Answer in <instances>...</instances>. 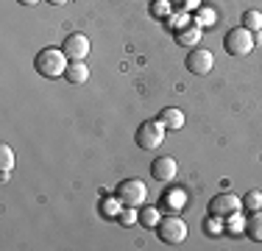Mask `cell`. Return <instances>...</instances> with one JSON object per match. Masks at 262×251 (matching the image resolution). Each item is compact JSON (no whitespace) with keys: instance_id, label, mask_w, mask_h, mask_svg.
<instances>
[{"instance_id":"6da1fadb","label":"cell","mask_w":262,"mask_h":251,"mask_svg":"<svg viewBox=\"0 0 262 251\" xmlns=\"http://www.w3.org/2000/svg\"><path fill=\"white\" fill-rule=\"evenodd\" d=\"M67 65H70V59H67V53L61 48H42L34 56V70L45 75V78H61Z\"/></svg>"},{"instance_id":"7a4b0ae2","label":"cell","mask_w":262,"mask_h":251,"mask_svg":"<svg viewBox=\"0 0 262 251\" xmlns=\"http://www.w3.org/2000/svg\"><path fill=\"white\" fill-rule=\"evenodd\" d=\"M223 50H226L229 56H234V59L248 56V53L254 50V34H251L248 28H243V25L229 28L226 36H223Z\"/></svg>"},{"instance_id":"3957f363","label":"cell","mask_w":262,"mask_h":251,"mask_svg":"<svg viewBox=\"0 0 262 251\" xmlns=\"http://www.w3.org/2000/svg\"><path fill=\"white\" fill-rule=\"evenodd\" d=\"M115 196L123 201V206H134V210H140V206L148 201V187H145L142 179H123L120 184H117Z\"/></svg>"},{"instance_id":"277c9868","label":"cell","mask_w":262,"mask_h":251,"mask_svg":"<svg viewBox=\"0 0 262 251\" xmlns=\"http://www.w3.org/2000/svg\"><path fill=\"white\" fill-rule=\"evenodd\" d=\"M165 134H167V129L159 123V117H157V120L140 123L134 140H137V145H140L142 151H154V148H159L162 142H165Z\"/></svg>"},{"instance_id":"5b68a950","label":"cell","mask_w":262,"mask_h":251,"mask_svg":"<svg viewBox=\"0 0 262 251\" xmlns=\"http://www.w3.org/2000/svg\"><path fill=\"white\" fill-rule=\"evenodd\" d=\"M157 237L162 243H167V246H179V243L187 240V223L179 215L162 218V221L157 223Z\"/></svg>"},{"instance_id":"8992f818","label":"cell","mask_w":262,"mask_h":251,"mask_svg":"<svg viewBox=\"0 0 262 251\" xmlns=\"http://www.w3.org/2000/svg\"><path fill=\"white\" fill-rule=\"evenodd\" d=\"M184 65L192 75H207L212 67H215V56H212L207 48H192L190 53H187Z\"/></svg>"},{"instance_id":"52a82bcc","label":"cell","mask_w":262,"mask_h":251,"mask_svg":"<svg viewBox=\"0 0 262 251\" xmlns=\"http://www.w3.org/2000/svg\"><path fill=\"white\" fill-rule=\"evenodd\" d=\"M61 50L67 53V59H70V61H84L86 53H90V39L76 31V34H70L64 42H61Z\"/></svg>"},{"instance_id":"ba28073f","label":"cell","mask_w":262,"mask_h":251,"mask_svg":"<svg viewBox=\"0 0 262 251\" xmlns=\"http://www.w3.org/2000/svg\"><path fill=\"white\" fill-rule=\"evenodd\" d=\"M237 210H243V198L232 196V193H221V196H215L209 201V215L226 218V215H232V212H237Z\"/></svg>"},{"instance_id":"9c48e42d","label":"cell","mask_w":262,"mask_h":251,"mask_svg":"<svg viewBox=\"0 0 262 251\" xmlns=\"http://www.w3.org/2000/svg\"><path fill=\"white\" fill-rule=\"evenodd\" d=\"M179 173V162L173 159V156H157V159L151 162V176L157 181H173Z\"/></svg>"},{"instance_id":"30bf717a","label":"cell","mask_w":262,"mask_h":251,"mask_svg":"<svg viewBox=\"0 0 262 251\" xmlns=\"http://www.w3.org/2000/svg\"><path fill=\"white\" fill-rule=\"evenodd\" d=\"M159 123L165 126L167 131H179L184 126V112L176 109V106H165V109L159 112Z\"/></svg>"},{"instance_id":"8fae6325","label":"cell","mask_w":262,"mask_h":251,"mask_svg":"<svg viewBox=\"0 0 262 251\" xmlns=\"http://www.w3.org/2000/svg\"><path fill=\"white\" fill-rule=\"evenodd\" d=\"M86 78H90V67H86V61H70L64 70V81H70V84H86Z\"/></svg>"},{"instance_id":"7c38bea8","label":"cell","mask_w":262,"mask_h":251,"mask_svg":"<svg viewBox=\"0 0 262 251\" xmlns=\"http://www.w3.org/2000/svg\"><path fill=\"white\" fill-rule=\"evenodd\" d=\"M184 204H187V196H184V190H179V187L162 193V206H165V210L179 212V210H184Z\"/></svg>"},{"instance_id":"4fadbf2b","label":"cell","mask_w":262,"mask_h":251,"mask_svg":"<svg viewBox=\"0 0 262 251\" xmlns=\"http://www.w3.org/2000/svg\"><path fill=\"white\" fill-rule=\"evenodd\" d=\"M201 25H195V23H190V25H187V28H182V31H176V34H173V36H176V42H179V45H187V48H190V45H198V42H201Z\"/></svg>"},{"instance_id":"5bb4252c","label":"cell","mask_w":262,"mask_h":251,"mask_svg":"<svg viewBox=\"0 0 262 251\" xmlns=\"http://www.w3.org/2000/svg\"><path fill=\"white\" fill-rule=\"evenodd\" d=\"M246 235L251 237L254 243H262V210L251 212V215L246 218Z\"/></svg>"},{"instance_id":"9a60e30c","label":"cell","mask_w":262,"mask_h":251,"mask_svg":"<svg viewBox=\"0 0 262 251\" xmlns=\"http://www.w3.org/2000/svg\"><path fill=\"white\" fill-rule=\"evenodd\" d=\"M190 23H192V11H176V9H173V14L165 20L167 31H173V34H176V31H182V28H187Z\"/></svg>"},{"instance_id":"2e32d148","label":"cell","mask_w":262,"mask_h":251,"mask_svg":"<svg viewBox=\"0 0 262 251\" xmlns=\"http://www.w3.org/2000/svg\"><path fill=\"white\" fill-rule=\"evenodd\" d=\"M148 11H151V17H157V20H167V17L173 14V0H151Z\"/></svg>"},{"instance_id":"e0dca14e","label":"cell","mask_w":262,"mask_h":251,"mask_svg":"<svg viewBox=\"0 0 262 251\" xmlns=\"http://www.w3.org/2000/svg\"><path fill=\"white\" fill-rule=\"evenodd\" d=\"M192 23L201 25V28H212V25L217 23L215 9H209V6H201V9H195V17H192Z\"/></svg>"},{"instance_id":"ac0fdd59","label":"cell","mask_w":262,"mask_h":251,"mask_svg":"<svg viewBox=\"0 0 262 251\" xmlns=\"http://www.w3.org/2000/svg\"><path fill=\"white\" fill-rule=\"evenodd\" d=\"M243 28H248L254 34V31H262V11L257 9H248V11H243V20H240Z\"/></svg>"},{"instance_id":"d6986e66","label":"cell","mask_w":262,"mask_h":251,"mask_svg":"<svg viewBox=\"0 0 262 251\" xmlns=\"http://www.w3.org/2000/svg\"><path fill=\"white\" fill-rule=\"evenodd\" d=\"M120 210H123V201L117 198V196L101 201V215L103 218H117V215H120Z\"/></svg>"},{"instance_id":"ffe728a7","label":"cell","mask_w":262,"mask_h":251,"mask_svg":"<svg viewBox=\"0 0 262 251\" xmlns=\"http://www.w3.org/2000/svg\"><path fill=\"white\" fill-rule=\"evenodd\" d=\"M226 232L229 235H243V232H246V218L240 215V210L232 212V215H226Z\"/></svg>"},{"instance_id":"44dd1931","label":"cell","mask_w":262,"mask_h":251,"mask_svg":"<svg viewBox=\"0 0 262 251\" xmlns=\"http://www.w3.org/2000/svg\"><path fill=\"white\" fill-rule=\"evenodd\" d=\"M204 232H207L209 237H217L221 232H226V223H223L221 215H209L207 221H204Z\"/></svg>"},{"instance_id":"7402d4cb","label":"cell","mask_w":262,"mask_h":251,"mask_svg":"<svg viewBox=\"0 0 262 251\" xmlns=\"http://www.w3.org/2000/svg\"><path fill=\"white\" fill-rule=\"evenodd\" d=\"M243 206H246L248 212L262 210V193H259V190H248L246 196H243Z\"/></svg>"},{"instance_id":"603a6c76","label":"cell","mask_w":262,"mask_h":251,"mask_svg":"<svg viewBox=\"0 0 262 251\" xmlns=\"http://www.w3.org/2000/svg\"><path fill=\"white\" fill-rule=\"evenodd\" d=\"M159 221H162V218H159V212L154 210V206H142V210H140V223L142 226H148V229L154 226V229H157Z\"/></svg>"},{"instance_id":"cb8c5ba5","label":"cell","mask_w":262,"mask_h":251,"mask_svg":"<svg viewBox=\"0 0 262 251\" xmlns=\"http://www.w3.org/2000/svg\"><path fill=\"white\" fill-rule=\"evenodd\" d=\"M117 221H120V226H134V223H140V215L134 212V206H123L120 210V215H117Z\"/></svg>"},{"instance_id":"d4e9b609","label":"cell","mask_w":262,"mask_h":251,"mask_svg":"<svg viewBox=\"0 0 262 251\" xmlns=\"http://www.w3.org/2000/svg\"><path fill=\"white\" fill-rule=\"evenodd\" d=\"M14 168V151L9 145H0V171H11Z\"/></svg>"},{"instance_id":"484cf974","label":"cell","mask_w":262,"mask_h":251,"mask_svg":"<svg viewBox=\"0 0 262 251\" xmlns=\"http://www.w3.org/2000/svg\"><path fill=\"white\" fill-rule=\"evenodd\" d=\"M173 9L176 11H195V9H201V0H173Z\"/></svg>"},{"instance_id":"4316f807","label":"cell","mask_w":262,"mask_h":251,"mask_svg":"<svg viewBox=\"0 0 262 251\" xmlns=\"http://www.w3.org/2000/svg\"><path fill=\"white\" fill-rule=\"evenodd\" d=\"M254 45H262V31H254Z\"/></svg>"},{"instance_id":"83f0119b","label":"cell","mask_w":262,"mask_h":251,"mask_svg":"<svg viewBox=\"0 0 262 251\" xmlns=\"http://www.w3.org/2000/svg\"><path fill=\"white\" fill-rule=\"evenodd\" d=\"M45 3H51V6H64V3H70V0H45Z\"/></svg>"},{"instance_id":"f1b7e54d","label":"cell","mask_w":262,"mask_h":251,"mask_svg":"<svg viewBox=\"0 0 262 251\" xmlns=\"http://www.w3.org/2000/svg\"><path fill=\"white\" fill-rule=\"evenodd\" d=\"M17 3H23V6H36L39 0H17Z\"/></svg>"}]
</instances>
